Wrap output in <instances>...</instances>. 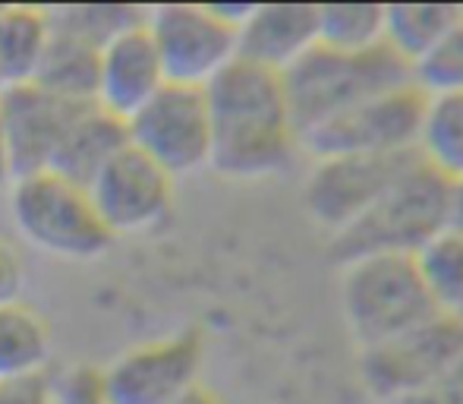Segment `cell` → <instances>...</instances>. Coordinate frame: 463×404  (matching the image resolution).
<instances>
[{
    "instance_id": "1",
    "label": "cell",
    "mask_w": 463,
    "mask_h": 404,
    "mask_svg": "<svg viewBox=\"0 0 463 404\" xmlns=\"http://www.w3.org/2000/svg\"><path fill=\"white\" fill-rule=\"evenodd\" d=\"M212 120L208 168L227 180H262L280 174L299 152L280 76L233 61L205 86Z\"/></svg>"
},
{
    "instance_id": "2",
    "label": "cell",
    "mask_w": 463,
    "mask_h": 404,
    "mask_svg": "<svg viewBox=\"0 0 463 404\" xmlns=\"http://www.w3.org/2000/svg\"><path fill=\"white\" fill-rule=\"evenodd\" d=\"M407 82H413V70L384 44L363 54H341L316 44L303 61L280 73L297 139H306L335 117L369 101L372 95L407 86Z\"/></svg>"
},
{
    "instance_id": "3",
    "label": "cell",
    "mask_w": 463,
    "mask_h": 404,
    "mask_svg": "<svg viewBox=\"0 0 463 404\" xmlns=\"http://www.w3.org/2000/svg\"><path fill=\"white\" fill-rule=\"evenodd\" d=\"M448 193L451 180L416 155L360 221L331 237V256L341 265L366 256H416L448 227Z\"/></svg>"
},
{
    "instance_id": "4",
    "label": "cell",
    "mask_w": 463,
    "mask_h": 404,
    "mask_svg": "<svg viewBox=\"0 0 463 404\" xmlns=\"http://www.w3.org/2000/svg\"><path fill=\"white\" fill-rule=\"evenodd\" d=\"M10 215L16 231L35 250L67 263H92L114 244L86 187L57 171H35L13 180Z\"/></svg>"
},
{
    "instance_id": "5",
    "label": "cell",
    "mask_w": 463,
    "mask_h": 404,
    "mask_svg": "<svg viewBox=\"0 0 463 404\" xmlns=\"http://www.w3.org/2000/svg\"><path fill=\"white\" fill-rule=\"evenodd\" d=\"M341 306L360 351L420 325L435 313L413 256H366L344 265Z\"/></svg>"
},
{
    "instance_id": "6",
    "label": "cell",
    "mask_w": 463,
    "mask_h": 404,
    "mask_svg": "<svg viewBox=\"0 0 463 404\" xmlns=\"http://www.w3.org/2000/svg\"><path fill=\"white\" fill-rule=\"evenodd\" d=\"M463 361V319L432 313L420 325L360 351V380L378 404H388L439 380Z\"/></svg>"
},
{
    "instance_id": "7",
    "label": "cell",
    "mask_w": 463,
    "mask_h": 404,
    "mask_svg": "<svg viewBox=\"0 0 463 404\" xmlns=\"http://www.w3.org/2000/svg\"><path fill=\"white\" fill-rule=\"evenodd\" d=\"M127 139L174 180L208 168L212 120L205 89L167 82L148 104L127 120Z\"/></svg>"
},
{
    "instance_id": "8",
    "label": "cell",
    "mask_w": 463,
    "mask_h": 404,
    "mask_svg": "<svg viewBox=\"0 0 463 404\" xmlns=\"http://www.w3.org/2000/svg\"><path fill=\"white\" fill-rule=\"evenodd\" d=\"M146 29L165 80L205 89L237 61V29L212 4H165L146 10Z\"/></svg>"
},
{
    "instance_id": "9",
    "label": "cell",
    "mask_w": 463,
    "mask_h": 404,
    "mask_svg": "<svg viewBox=\"0 0 463 404\" xmlns=\"http://www.w3.org/2000/svg\"><path fill=\"white\" fill-rule=\"evenodd\" d=\"M422 111L426 95L416 89V82L388 89L382 95H372L369 101L356 104L354 111L335 117L331 123L318 127L299 149L312 159H335V155H410L416 152L420 139Z\"/></svg>"
},
{
    "instance_id": "10",
    "label": "cell",
    "mask_w": 463,
    "mask_h": 404,
    "mask_svg": "<svg viewBox=\"0 0 463 404\" xmlns=\"http://www.w3.org/2000/svg\"><path fill=\"white\" fill-rule=\"evenodd\" d=\"M202 367L205 338L184 329L123 351L98 373L108 404H171L199 386Z\"/></svg>"
},
{
    "instance_id": "11",
    "label": "cell",
    "mask_w": 463,
    "mask_h": 404,
    "mask_svg": "<svg viewBox=\"0 0 463 404\" xmlns=\"http://www.w3.org/2000/svg\"><path fill=\"white\" fill-rule=\"evenodd\" d=\"M86 190L98 218L117 240L127 234H148L165 225L171 218L177 180L133 146H123L89 180Z\"/></svg>"
},
{
    "instance_id": "12",
    "label": "cell",
    "mask_w": 463,
    "mask_h": 404,
    "mask_svg": "<svg viewBox=\"0 0 463 404\" xmlns=\"http://www.w3.org/2000/svg\"><path fill=\"white\" fill-rule=\"evenodd\" d=\"M416 159L410 155H335L316 159L303 187V206L318 227L335 237L360 221L378 202L397 174Z\"/></svg>"
},
{
    "instance_id": "13",
    "label": "cell",
    "mask_w": 463,
    "mask_h": 404,
    "mask_svg": "<svg viewBox=\"0 0 463 404\" xmlns=\"http://www.w3.org/2000/svg\"><path fill=\"white\" fill-rule=\"evenodd\" d=\"M80 108L86 104H67L38 89L35 82L0 89V120H4L13 180L23 174L48 171Z\"/></svg>"
},
{
    "instance_id": "14",
    "label": "cell",
    "mask_w": 463,
    "mask_h": 404,
    "mask_svg": "<svg viewBox=\"0 0 463 404\" xmlns=\"http://www.w3.org/2000/svg\"><path fill=\"white\" fill-rule=\"evenodd\" d=\"M167 86L165 67L152 44L146 23L120 32L98 51L95 104L123 123Z\"/></svg>"
},
{
    "instance_id": "15",
    "label": "cell",
    "mask_w": 463,
    "mask_h": 404,
    "mask_svg": "<svg viewBox=\"0 0 463 404\" xmlns=\"http://www.w3.org/2000/svg\"><path fill=\"white\" fill-rule=\"evenodd\" d=\"M318 44V6L309 4H265L237 29V61L269 73H287Z\"/></svg>"
},
{
    "instance_id": "16",
    "label": "cell",
    "mask_w": 463,
    "mask_h": 404,
    "mask_svg": "<svg viewBox=\"0 0 463 404\" xmlns=\"http://www.w3.org/2000/svg\"><path fill=\"white\" fill-rule=\"evenodd\" d=\"M123 146H129L127 139V123L120 117L108 114L98 104H86L76 111V117L70 120L67 133L61 139L54 161L48 171H57L63 178L76 180V184L89 187V180L120 152Z\"/></svg>"
},
{
    "instance_id": "17",
    "label": "cell",
    "mask_w": 463,
    "mask_h": 404,
    "mask_svg": "<svg viewBox=\"0 0 463 404\" xmlns=\"http://www.w3.org/2000/svg\"><path fill=\"white\" fill-rule=\"evenodd\" d=\"M51 13L42 6H0V89L35 80L51 44Z\"/></svg>"
},
{
    "instance_id": "18",
    "label": "cell",
    "mask_w": 463,
    "mask_h": 404,
    "mask_svg": "<svg viewBox=\"0 0 463 404\" xmlns=\"http://www.w3.org/2000/svg\"><path fill=\"white\" fill-rule=\"evenodd\" d=\"M54 332L32 303L0 306V380L48 373Z\"/></svg>"
},
{
    "instance_id": "19",
    "label": "cell",
    "mask_w": 463,
    "mask_h": 404,
    "mask_svg": "<svg viewBox=\"0 0 463 404\" xmlns=\"http://www.w3.org/2000/svg\"><path fill=\"white\" fill-rule=\"evenodd\" d=\"M463 6L451 4H397L384 6L382 44L397 54L410 70L458 25Z\"/></svg>"
},
{
    "instance_id": "20",
    "label": "cell",
    "mask_w": 463,
    "mask_h": 404,
    "mask_svg": "<svg viewBox=\"0 0 463 404\" xmlns=\"http://www.w3.org/2000/svg\"><path fill=\"white\" fill-rule=\"evenodd\" d=\"M32 82L67 104H95L98 48L54 32Z\"/></svg>"
},
{
    "instance_id": "21",
    "label": "cell",
    "mask_w": 463,
    "mask_h": 404,
    "mask_svg": "<svg viewBox=\"0 0 463 404\" xmlns=\"http://www.w3.org/2000/svg\"><path fill=\"white\" fill-rule=\"evenodd\" d=\"M416 155L445 180L463 178V95H426Z\"/></svg>"
},
{
    "instance_id": "22",
    "label": "cell",
    "mask_w": 463,
    "mask_h": 404,
    "mask_svg": "<svg viewBox=\"0 0 463 404\" xmlns=\"http://www.w3.org/2000/svg\"><path fill=\"white\" fill-rule=\"evenodd\" d=\"M413 265L435 313L463 316V234L445 227L416 250Z\"/></svg>"
},
{
    "instance_id": "23",
    "label": "cell",
    "mask_w": 463,
    "mask_h": 404,
    "mask_svg": "<svg viewBox=\"0 0 463 404\" xmlns=\"http://www.w3.org/2000/svg\"><path fill=\"white\" fill-rule=\"evenodd\" d=\"M384 38V6L325 4L318 6V44L341 54H363Z\"/></svg>"
},
{
    "instance_id": "24",
    "label": "cell",
    "mask_w": 463,
    "mask_h": 404,
    "mask_svg": "<svg viewBox=\"0 0 463 404\" xmlns=\"http://www.w3.org/2000/svg\"><path fill=\"white\" fill-rule=\"evenodd\" d=\"M51 13V29L61 32V35H70L76 42H86L92 48L101 51L110 38H117L120 32L133 29V25L146 23V10H136V6H98V4H86V6H54Z\"/></svg>"
},
{
    "instance_id": "25",
    "label": "cell",
    "mask_w": 463,
    "mask_h": 404,
    "mask_svg": "<svg viewBox=\"0 0 463 404\" xmlns=\"http://www.w3.org/2000/svg\"><path fill=\"white\" fill-rule=\"evenodd\" d=\"M422 95H463V16L451 32L413 67Z\"/></svg>"
},
{
    "instance_id": "26",
    "label": "cell",
    "mask_w": 463,
    "mask_h": 404,
    "mask_svg": "<svg viewBox=\"0 0 463 404\" xmlns=\"http://www.w3.org/2000/svg\"><path fill=\"white\" fill-rule=\"evenodd\" d=\"M54 404H108L101 373L95 367H80L70 370L63 380H54Z\"/></svg>"
},
{
    "instance_id": "27",
    "label": "cell",
    "mask_w": 463,
    "mask_h": 404,
    "mask_svg": "<svg viewBox=\"0 0 463 404\" xmlns=\"http://www.w3.org/2000/svg\"><path fill=\"white\" fill-rule=\"evenodd\" d=\"M388 404H463V361L448 373H441L439 380L426 382V386L413 389V392Z\"/></svg>"
},
{
    "instance_id": "28",
    "label": "cell",
    "mask_w": 463,
    "mask_h": 404,
    "mask_svg": "<svg viewBox=\"0 0 463 404\" xmlns=\"http://www.w3.org/2000/svg\"><path fill=\"white\" fill-rule=\"evenodd\" d=\"M0 404H54V380L51 373L0 380Z\"/></svg>"
},
{
    "instance_id": "29",
    "label": "cell",
    "mask_w": 463,
    "mask_h": 404,
    "mask_svg": "<svg viewBox=\"0 0 463 404\" xmlns=\"http://www.w3.org/2000/svg\"><path fill=\"white\" fill-rule=\"evenodd\" d=\"M25 263L10 240L0 237V306L23 301Z\"/></svg>"
},
{
    "instance_id": "30",
    "label": "cell",
    "mask_w": 463,
    "mask_h": 404,
    "mask_svg": "<svg viewBox=\"0 0 463 404\" xmlns=\"http://www.w3.org/2000/svg\"><path fill=\"white\" fill-rule=\"evenodd\" d=\"M448 227L463 234V178L451 180V193H448Z\"/></svg>"
},
{
    "instance_id": "31",
    "label": "cell",
    "mask_w": 463,
    "mask_h": 404,
    "mask_svg": "<svg viewBox=\"0 0 463 404\" xmlns=\"http://www.w3.org/2000/svg\"><path fill=\"white\" fill-rule=\"evenodd\" d=\"M171 404H221V399L212 392V389H205V386L199 382V386L189 389L186 395H180V399H177V401H171Z\"/></svg>"
},
{
    "instance_id": "32",
    "label": "cell",
    "mask_w": 463,
    "mask_h": 404,
    "mask_svg": "<svg viewBox=\"0 0 463 404\" xmlns=\"http://www.w3.org/2000/svg\"><path fill=\"white\" fill-rule=\"evenodd\" d=\"M13 184V165L10 152H6V136H4V120H0V190Z\"/></svg>"
},
{
    "instance_id": "33",
    "label": "cell",
    "mask_w": 463,
    "mask_h": 404,
    "mask_svg": "<svg viewBox=\"0 0 463 404\" xmlns=\"http://www.w3.org/2000/svg\"><path fill=\"white\" fill-rule=\"evenodd\" d=\"M460 319H463V316H460Z\"/></svg>"
}]
</instances>
